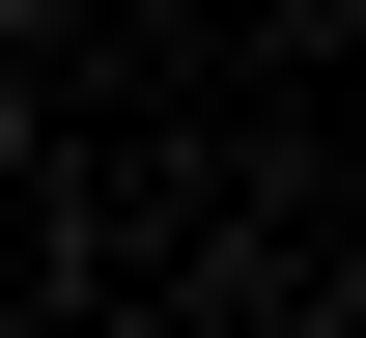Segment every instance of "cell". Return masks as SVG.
<instances>
[{"mask_svg":"<svg viewBox=\"0 0 366 338\" xmlns=\"http://www.w3.org/2000/svg\"><path fill=\"white\" fill-rule=\"evenodd\" d=\"M29 169H56V141H29V85H0V254H29Z\"/></svg>","mask_w":366,"mask_h":338,"instance_id":"1","label":"cell"},{"mask_svg":"<svg viewBox=\"0 0 366 338\" xmlns=\"http://www.w3.org/2000/svg\"><path fill=\"white\" fill-rule=\"evenodd\" d=\"M254 29H310V56H338V0H254Z\"/></svg>","mask_w":366,"mask_h":338,"instance_id":"2","label":"cell"},{"mask_svg":"<svg viewBox=\"0 0 366 338\" xmlns=\"http://www.w3.org/2000/svg\"><path fill=\"white\" fill-rule=\"evenodd\" d=\"M0 338H29V254H0Z\"/></svg>","mask_w":366,"mask_h":338,"instance_id":"3","label":"cell"}]
</instances>
